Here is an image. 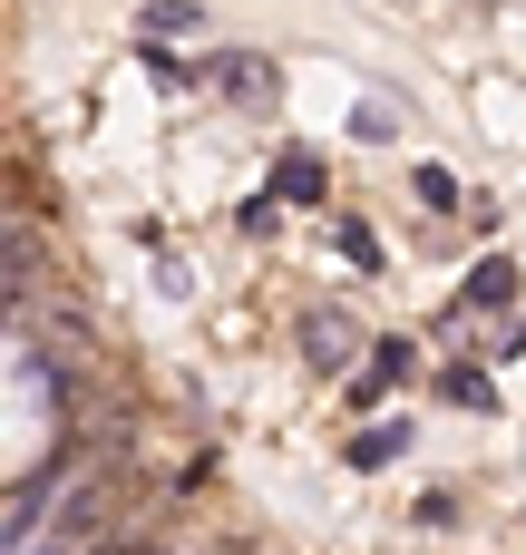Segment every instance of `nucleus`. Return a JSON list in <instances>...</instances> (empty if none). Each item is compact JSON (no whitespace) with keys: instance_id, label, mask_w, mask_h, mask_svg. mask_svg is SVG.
<instances>
[{"instance_id":"9","label":"nucleus","mask_w":526,"mask_h":555,"mask_svg":"<svg viewBox=\"0 0 526 555\" xmlns=\"http://www.w3.org/2000/svg\"><path fill=\"white\" fill-rule=\"evenodd\" d=\"M381 459H400V429H371V439H351V468H381Z\"/></svg>"},{"instance_id":"6","label":"nucleus","mask_w":526,"mask_h":555,"mask_svg":"<svg viewBox=\"0 0 526 555\" xmlns=\"http://www.w3.org/2000/svg\"><path fill=\"white\" fill-rule=\"evenodd\" d=\"M273 195H322V156H283L273 166Z\"/></svg>"},{"instance_id":"8","label":"nucleus","mask_w":526,"mask_h":555,"mask_svg":"<svg viewBox=\"0 0 526 555\" xmlns=\"http://www.w3.org/2000/svg\"><path fill=\"white\" fill-rule=\"evenodd\" d=\"M156 29H195V0H146V39Z\"/></svg>"},{"instance_id":"10","label":"nucleus","mask_w":526,"mask_h":555,"mask_svg":"<svg viewBox=\"0 0 526 555\" xmlns=\"http://www.w3.org/2000/svg\"><path fill=\"white\" fill-rule=\"evenodd\" d=\"M78 555H146V537H137V527H107L98 546H78Z\"/></svg>"},{"instance_id":"1","label":"nucleus","mask_w":526,"mask_h":555,"mask_svg":"<svg viewBox=\"0 0 526 555\" xmlns=\"http://www.w3.org/2000/svg\"><path fill=\"white\" fill-rule=\"evenodd\" d=\"M205 78H215L224 98H244V107H273V59H254V49H224Z\"/></svg>"},{"instance_id":"2","label":"nucleus","mask_w":526,"mask_h":555,"mask_svg":"<svg viewBox=\"0 0 526 555\" xmlns=\"http://www.w3.org/2000/svg\"><path fill=\"white\" fill-rule=\"evenodd\" d=\"M390 390H410V341H381V351L361 361V380H351V410H381Z\"/></svg>"},{"instance_id":"5","label":"nucleus","mask_w":526,"mask_h":555,"mask_svg":"<svg viewBox=\"0 0 526 555\" xmlns=\"http://www.w3.org/2000/svg\"><path fill=\"white\" fill-rule=\"evenodd\" d=\"M439 400H449V410H498V380L459 361V371H439Z\"/></svg>"},{"instance_id":"3","label":"nucleus","mask_w":526,"mask_h":555,"mask_svg":"<svg viewBox=\"0 0 526 555\" xmlns=\"http://www.w3.org/2000/svg\"><path fill=\"white\" fill-rule=\"evenodd\" d=\"M351 351H361V332H351L342 312H312V322H303V361H322V371H342Z\"/></svg>"},{"instance_id":"7","label":"nucleus","mask_w":526,"mask_h":555,"mask_svg":"<svg viewBox=\"0 0 526 555\" xmlns=\"http://www.w3.org/2000/svg\"><path fill=\"white\" fill-rule=\"evenodd\" d=\"M410 185H420V205H439V215H449V205H459V176H449V166H420V176H410Z\"/></svg>"},{"instance_id":"4","label":"nucleus","mask_w":526,"mask_h":555,"mask_svg":"<svg viewBox=\"0 0 526 555\" xmlns=\"http://www.w3.org/2000/svg\"><path fill=\"white\" fill-rule=\"evenodd\" d=\"M469 302H478V312H498V302H517V263H508V254H488V263L469 273Z\"/></svg>"}]
</instances>
